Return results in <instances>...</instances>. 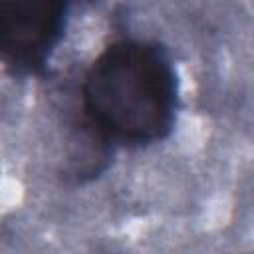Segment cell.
I'll return each instance as SVG.
<instances>
[{"label": "cell", "mask_w": 254, "mask_h": 254, "mask_svg": "<svg viewBox=\"0 0 254 254\" xmlns=\"http://www.w3.org/2000/svg\"><path fill=\"white\" fill-rule=\"evenodd\" d=\"M79 93L85 129L101 145L147 147L167 139L177 123V69L155 40L107 44L85 69Z\"/></svg>", "instance_id": "6da1fadb"}, {"label": "cell", "mask_w": 254, "mask_h": 254, "mask_svg": "<svg viewBox=\"0 0 254 254\" xmlns=\"http://www.w3.org/2000/svg\"><path fill=\"white\" fill-rule=\"evenodd\" d=\"M67 20L62 0L0 2V64L14 75H44Z\"/></svg>", "instance_id": "7a4b0ae2"}]
</instances>
